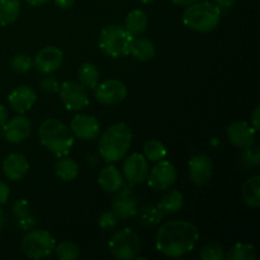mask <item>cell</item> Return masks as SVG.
<instances>
[{"label": "cell", "mask_w": 260, "mask_h": 260, "mask_svg": "<svg viewBox=\"0 0 260 260\" xmlns=\"http://www.w3.org/2000/svg\"><path fill=\"white\" fill-rule=\"evenodd\" d=\"M12 212L17 218H20L23 217V216H27L28 213H30L28 201L24 200V198H19V200L14 201L12 205Z\"/></svg>", "instance_id": "37"}, {"label": "cell", "mask_w": 260, "mask_h": 260, "mask_svg": "<svg viewBox=\"0 0 260 260\" xmlns=\"http://www.w3.org/2000/svg\"><path fill=\"white\" fill-rule=\"evenodd\" d=\"M32 122L25 116H17L3 124V135L10 144H20L30 136Z\"/></svg>", "instance_id": "17"}, {"label": "cell", "mask_w": 260, "mask_h": 260, "mask_svg": "<svg viewBox=\"0 0 260 260\" xmlns=\"http://www.w3.org/2000/svg\"><path fill=\"white\" fill-rule=\"evenodd\" d=\"M9 196H10V189H9V185L7 183L2 182L0 180V205H5L9 200Z\"/></svg>", "instance_id": "39"}, {"label": "cell", "mask_w": 260, "mask_h": 260, "mask_svg": "<svg viewBox=\"0 0 260 260\" xmlns=\"http://www.w3.org/2000/svg\"><path fill=\"white\" fill-rule=\"evenodd\" d=\"M112 211L119 218L134 217L139 211V201L131 187H122L112 201Z\"/></svg>", "instance_id": "13"}, {"label": "cell", "mask_w": 260, "mask_h": 260, "mask_svg": "<svg viewBox=\"0 0 260 260\" xmlns=\"http://www.w3.org/2000/svg\"><path fill=\"white\" fill-rule=\"evenodd\" d=\"M183 206H184V197H183L182 192L177 189H172L165 193L161 197V201L157 203V207L164 215L179 212Z\"/></svg>", "instance_id": "24"}, {"label": "cell", "mask_w": 260, "mask_h": 260, "mask_svg": "<svg viewBox=\"0 0 260 260\" xmlns=\"http://www.w3.org/2000/svg\"><path fill=\"white\" fill-rule=\"evenodd\" d=\"M258 256L255 246L251 244H235L228 253L225 254L226 260H255Z\"/></svg>", "instance_id": "29"}, {"label": "cell", "mask_w": 260, "mask_h": 260, "mask_svg": "<svg viewBox=\"0 0 260 260\" xmlns=\"http://www.w3.org/2000/svg\"><path fill=\"white\" fill-rule=\"evenodd\" d=\"M40 89L45 93L55 94L58 93V89H60V84H58L57 79L55 76H51L48 74H46L45 78L41 79L40 81Z\"/></svg>", "instance_id": "36"}, {"label": "cell", "mask_w": 260, "mask_h": 260, "mask_svg": "<svg viewBox=\"0 0 260 260\" xmlns=\"http://www.w3.org/2000/svg\"><path fill=\"white\" fill-rule=\"evenodd\" d=\"M7 118H8L7 108H5V107L0 103V126H3V124L7 122Z\"/></svg>", "instance_id": "43"}, {"label": "cell", "mask_w": 260, "mask_h": 260, "mask_svg": "<svg viewBox=\"0 0 260 260\" xmlns=\"http://www.w3.org/2000/svg\"><path fill=\"white\" fill-rule=\"evenodd\" d=\"M132 37L134 36L129 35L123 25L109 24L102 28L98 45L99 48L109 57H124L128 55Z\"/></svg>", "instance_id": "5"}, {"label": "cell", "mask_w": 260, "mask_h": 260, "mask_svg": "<svg viewBox=\"0 0 260 260\" xmlns=\"http://www.w3.org/2000/svg\"><path fill=\"white\" fill-rule=\"evenodd\" d=\"M123 172V178L131 185L141 184L146 180L147 174H149V161L146 157L139 152H134L126 157L122 167Z\"/></svg>", "instance_id": "11"}, {"label": "cell", "mask_w": 260, "mask_h": 260, "mask_svg": "<svg viewBox=\"0 0 260 260\" xmlns=\"http://www.w3.org/2000/svg\"><path fill=\"white\" fill-rule=\"evenodd\" d=\"M5 225H7V215H5L4 211L0 208V233H2V230L4 229Z\"/></svg>", "instance_id": "46"}, {"label": "cell", "mask_w": 260, "mask_h": 260, "mask_svg": "<svg viewBox=\"0 0 260 260\" xmlns=\"http://www.w3.org/2000/svg\"><path fill=\"white\" fill-rule=\"evenodd\" d=\"M40 141L56 156L69 155L74 146V135L63 122L56 118H48L38 128Z\"/></svg>", "instance_id": "3"}, {"label": "cell", "mask_w": 260, "mask_h": 260, "mask_svg": "<svg viewBox=\"0 0 260 260\" xmlns=\"http://www.w3.org/2000/svg\"><path fill=\"white\" fill-rule=\"evenodd\" d=\"M243 164L246 168H256L260 164V149L255 144L244 149Z\"/></svg>", "instance_id": "34"}, {"label": "cell", "mask_w": 260, "mask_h": 260, "mask_svg": "<svg viewBox=\"0 0 260 260\" xmlns=\"http://www.w3.org/2000/svg\"><path fill=\"white\" fill-rule=\"evenodd\" d=\"M200 240V231L189 221L172 220L159 228L155 239L156 249L170 258H180L192 251Z\"/></svg>", "instance_id": "1"}, {"label": "cell", "mask_w": 260, "mask_h": 260, "mask_svg": "<svg viewBox=\"0 0 260 260\" xmlns=\"http://www.w3.org/2000/svg\"><path fill=\"white\" fill-rule=\"evenodd\" d=\"M56 4V7L61 8V9H70L74 4H75V0H53Z\"/></svg>", "instance_id": "41"}, {"label": "cell", "mask_w": 260, "mask_h": 260, "mask_svg": "<svg viewBox=\"0 0 260 260\" xmlns=\"http://www.w3.org/2000/svg\"><path fill=\"white\" fill-rule=\"evenodd\" d=\"M78 78L85 88L94 89L99 83L98 68L91 62H84L78 70Z\"/></svg>", "instance_id": "28"}, {"label": "cell", "mask_w": 260, "mask_h": 260, "mask_svg": "<svg viewBox=\"0 0 260 260\" xmlns=\"http://www.w3.org/2000/svg\"><path fill=\"white\" fill-rule=\"evenodd\" d=\"M243 200L249 207L258 208L260 206V175L250 177L241 189Z\"/></svg>", "instance_id": "25"}, {"label": "cell", "mask_w": 260, "mask_h": 260, "mask_svg": "<svg viewBox=\"0 0 260 260\" xmlns=\"http://www.w3.org/2000/svg\"><path fill=\"white\" fill-rule=\"evenodd\" d=\"M147 185L154 190H167L177 180V169L168 160H160L147 174Z\"/></svg>", "instance_id": "9"}, {"label": "cell", "mask_w": 260, "mask_h": 260, "mask_svg": "<svg viewBox=\"0 0 260 260\" xmlns=\"http://www.w3.org/2000/svg\"><path fill=\"white\" fill-rule=\"evenodd\" d=\"M56 240L48 231L32 230L30 229L27 235L20 243L23 254L29 259H43L50 256L55 251Z\"/></svg>", "instance_id": "6"}, {"label": "cell", "mask_w": 260, "mask_h": 260, "mask_svg": "<svg viewBox=\"0 0 260 260\" xmlns=\"http://www.w3.org/2000/svg\"><path fill=\"white\" fill-rule=\"evenodd\" d=\"M20 13L19 0H0V25H9L18 19Z\"/></svg>", "instance_id": "26"}, {"label": "cell", "mask_w": 260, "mask_h": 260, "mask_svg": "<svg viewBox=\"0 0 260 260\" xmlns=\"http://www.w3.org/2000/svg\"><path fill=\"white\" fill-rule=\"evenodd\" d=\"M131 128L128 124L118 122L109 126L99 140V154L106 162H116L123 159L132 144Z\"/></svg>", "instance_id": "2"}, {"label": "cell", "mask_w": 260, "mask_h": 260, "mask_svg": "<svg viewBox=\"0 0 260 260\" xmlns=\"http://www.w3.org/2000/svg\"><path fill=\"white\" fill-rule=\"evenodd\" d=\"M142 152L144 156L146 157L147 161L157 162L160 160H164L168 155V150L165 145L159 140H149L145 142L144 147H142Z\"/></svg>", "instance_id": "27"}, {"label": "cell", "mask_w": 260, "mask_h": 260, "mask_svg": "<svg viewBox=\"0 0 260 260\" xmlns=\"http://www.w3.org/2000/svg\"><path fill=\"white\" fill-rule=\"evenodd\" d=\"M36 222H37V220H36V217L32 213H28L27 216H23V217L18 218V226H19L20 230L24 231L30 230V229L35 228Z\"/></svg>", "instance_id": "38"}, {"label": "cell", "mask_w": 260, "mask_h": 260, "mask_svg": "<svg viewBox=\"0 0 260 260\" xmlns=\"http://www.w3.org/2000/svg\"><path fill=\"white\" fill-rule=\"evenodd\" d=\"M108 248L116 259L132 260L137 258L141 250V241L136 231L126 228L114 234L109 241Z\"/></svg>", "instance_id": "7"}, {"label": "cell", "mask_w": 260, "mask_h": 260, "mask_svg": "<svg viewBox=\"0 0 260 260\" xmlns=\"http://www.w3.org/2000/svg\"><path fill=\"white\" fill-rule=\"evenodd\" d=\"M189 179L196 187H203L211 180L213 174V162L206 154L194 155L189 160Z\"/></svg>", "instance_id": "15"}, {"label": "cell", "mask_w": 260, "mask_h": 260, "mask_svg": "<svg viewBox=\"0 0 260 260\" xmlns=\"http://www.w3.org/2000/svg\"><path fill=\"white\" fill-rule=\"evenodd\" d=\"M198 0H172L173 4L178 5V7H188L190 4H194Z\"/></svg>", "instance_id": "44"}, {"label": "cell", "mask_w": 260, "mask_h": 260, "mask_svg": "<svg viewBox=\"0 0 260 260\" xmlns=\"http://www.w3.org/2000/svg\"><path fill=\"white\" fill-rule=\"evenodd\" d=\"M94 95L101 104L104 106H116L126 99L127 86L121 80L109 79L98 84L94 88Z\"/></svg>", "instance_id": "10"}, {"label": "cell", "mask_w": 260, "mask_h": 260, "mask_svg": "<svg viewBox=\"0 0 260 260\" xmlns=\"http://www.w3.org/2000/svg\"><path fill=\"white\" fill-rule=\"evenodd\" d=\"M48 2H51V0H25V3H28L32 7H41V5L47 4Z\"/></svg>", "instance_id": "45"}, {"label": "cell", "mask_w": 260, "mask_h": 260, "mask_svg": "<svg viewBox=\"0 0 260 260\" xmlns=\"http://www.w3.org/2000/svg\"><path fill=\"white\" fill-rule=\"evenodd\" d=\"M147 24H149V18L147 14L141 9H134L127 14L124 25L127 32L131 36H141L146 32Z\"/></svg>", "instance_id": "22"}, {"label": "cell", "mask_w": 260, "mask_h": 260, "mask_svg": "<svg viewBox=\"0 0 260 260\" xmlns=\"http://www.w3.org/2000/svg\"><path fill=\"white\" fill-rule=\"evenodd\" d=\"M118 216L113 211H106L99 217V228L103 231H112L118 226Z\"/></svg>", "instance_id": "35"}, {"label": "cell", "mask_w": 260, "mask_h": 260, "mask_svg": "<svg viewBox=\"0 0 260 260\" xmlns=\"http://www.w3.org/2000/svg\"><path fill=\"white\" fill-rule=\"evenodd\" d=\"M70 131L74 137L83 141H93L101 134V123L94 116L76 114L70 123Z\"/></svg>", "instance_id": "12"}, {"label": "cell", "mask_w": 260, "mask_h": 260, "mask_svg": "<svg viewBox=\"0 0 260 260\" xmlns=\"http://www.w3.org/2000/svg\"><path fill=\"white\" fill-rule=\"evenodd\" d=\"M29 170V162L24 155L19 152H12L3 161V173L8 179L19 182L24 179Z\"/></svg>", "instance_id": "18"}, {"label": "cell", "mask_w": 260, "mask_h": 260, "mask_svg": "<svg viewBox=\"0 0 260 260\" xmlns=\"http://www.w3.org/2000/svg\"><path fill=\"white\" fill-rule=\"evenodd\" d=\"M216 2V5H217L218 8H230L233 7L234 4H235L238 0H215Z\"/></svg>", "instance_id": "42"}, {"label": "cell", "mask_w": 260, "mask_h": 260, "mask_svg": "<svg viewBox=\"0 0 260 260\" xmlns=\"http://www.w3.org/2000/svg\"><path fill=\"white\" fill-rule=\"evenodd\" d=\"M139 2L144 3V4H149V3H152V2H155V0H139Z\"/></svg>", "instance_id": "47"}, {"label": "cell", "mask_w": 260, "mask_h": 260, "mask_svg": "<svg viewBox=\"0 0 260 260\" xmlns=\"http://www.w3.org/2000/svg\"><path fill=\"white\" fill-rule=\"evenodd\" d=\"M200 258L202 260H222L225 259V250L217 243H208L201 248Z\"/></svg>", "instance_id": "32"}, {"label": "cell", "mask_w": 260, "mask_h": 260, "mask_svg": "<svg viewBox=\"0 0 260 260\" xmlns=\"http://www.w3.org/2000/svg\"><path fill=\"white\" fill-rule=\"evenodd\" d=\"M58 94L63 106L69 111H81L89 104L86 88L78 81H65L60 85Z\"/></svg>", "instance_id": "8"}, {"label": "cell", "mask_w": 260, "mask_h": 260, "mask_svg": "<svg viewBox=\"0 0 260 260\" xmlns=\"http://www.w3.org/2000/svg\"><path fill=\"white\" fill-rule=\"evenodd\" d=\"M55 174L63 182H73L79 175V165L68 155L58 156L55 162Z\"/></svg>", "instance_id": "23"}, {"label": "cell", "mask_w": 260, "mask_h": 260, "mask_svg": "<svg viewBox=\"0 0 260 260\" xmlns=\"http://www.w3.org/2000/svg\"><path fill=\"white\" fill-rule=\"evenodd\" d=\"M251 126L256 132L260 129V107L256 106L251 113Z\"/></svg>", "instance_id": "40"}, {"label": "cell", "mask_w": 260, "mask_h": 260, "mask_svg": "<svg viewBox=\"0 0 260 260\" xmlns=\"http://www.w3.org/2000/svg\"><path fill=\"white\" fill-rule=\"evenodd\" d=\"M10 68L18 74H25L33 68V60L25 53H18L10 61Z\"/></svg>", "instance_id": "33"}, {"label": "cell", "mask_w": 260, "mask_h": 260, "mask_svg": "<svg viewBox=\"0 0 260 260\" xmlns=\"http://www.w3.org/2000/svg\"><path fill=\"white\" fill-rule=\"evenodd\" d=\"M36 101H37L36 91L33 90L30 86L27 85L17 86V88H14L10 91L9 96H8L9 106L12 107L17 113L20 114L29 111V109L35 106Z\"/></svg>", "instance_id": "19"}, {"label": "cell", "mask_w": 260, "mask_h": 260, "mask_svg": "<svg viewBox=\"0 0 260 260\" xmlns=\"http://www.w3.org/2000/svg\"><path fill=\"white\" fill-rule=\"evenodd\" d=\"M228 139L234 146L238 149H246V147L251 146L255 144L256 140V131L253 128L251 124L244 121H236L233 122L230 126L228 127Z\"/></svg>", "instance_id": "16"}, {"label": "cell", "mask_w": 260, "mask_h": 260, "mask_svg": "<svg viewBox=\"0 0 260 260\" xmlns=\"http://www.w3.org/2000/svg\"><path fill=\"white\" fill-rule=\"evenodd\" d=\"M63 63V52L55 46H47L37 52L33 60V66L42 74H52Z\"/></svg>", "instance_id": "14"}, {"label": "cell", "mask_w": 260, "mask_h": 260, "mask_svg": "<svg viewBox=\"0 0 260 260\" xmlns=\"http://www.w3.org/2000/svg\"><path fill=\"white\" fill-rule=\"evenodd\" d=\"M98 183L107 193H116L123 187V175L114 165H107L101 170Z\"/></svg>", "instance_id": "20"}, {"label": "cell", "mask_w": 260, "mask_h": 260, "mask_svg": "<svg viewBox=\"0 0 260 260\" xmlns=\"http://www.w3.org/2000/svg\"><path fill=\"white\" fill-rule=\"evenodd\" d=\"M128 53L134 56L136 60L142 61V62L150 61L156 55V46L149 38L135 36V37H132L131 42H129Z\"/></svg>", "instance_id": "21"}, {"label": "cell", "mask_w": 260, "mask_h": 260, "mask_svg": "<svg viewBox=\"0 0 260 260\" xmlns=\"http://www.w3.org/2000/svg\"><path fill=\"white\" fill-rule=\"evenodd\" d=\"M164 213L159 210L157 205H150L146 206L144 210L140 212V221L144 223L145 226H155L162 220Z\"/></svg>", "instance_id": "31"}, {"label": "cell", "mask_w": 260, "mask_h": 260, "mask_svg": "<svg viewBox=\"0 0 260 260\" xmlns=\"http://www.w3.org/2000/svg\"><path fill=\"white\" fill-rule=\"evenodd\" d=\"M53 253L60 260H75L80 255V249L73 241H61L55 246Z\"/></svg>", "instance_id": "30"}, {"label": "cell", "mask_w": 260, "mask_h": 260, "mask_svg": "<svg viewBox=\"0 0 260 260\" xmlns=\"http://www.w3.org/2000/svg\"><path fill=\"white\" fill-rule=\"evenodd\" d=\"M221 19V9L212 3H194L183 13V23L196 32L208 33L215 29Z\"/></svg>", "instance_id": "4"}]
</instances>
